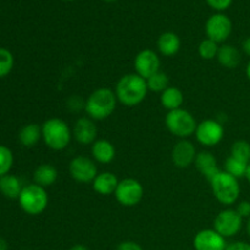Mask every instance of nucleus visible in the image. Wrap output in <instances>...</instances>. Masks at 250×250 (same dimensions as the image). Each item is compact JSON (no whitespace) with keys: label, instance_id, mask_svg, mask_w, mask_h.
Wrapping results in <instances>:
<instances>
[{"label":"nucleus","instance_id":"nucleus-40","mask_svg":"<svg viewBox=\"0 0 250 250\" xmlns=\"http://www.w3.org/2000/svg\"><path fill=\"white\" fill-rule=\"evenodd\" d=\"M247 233H248V236L250 238V217L248 219V221H247Z\"/></svg>","mask_w":250,"mask_h":250},{"label":"nucleus","instance_id":"nucleus-11","mask_svg":"<svg viewBox=\"0 0 250 250\" xmlns=\"http://www.w3.org/2000/svg\"><path fill=\"white\" fill-rule=\"evenodd\" d=\"M68 172L76 182L89 183L97 177L98 167L92 159L87 156H76L68 165Z\"/></svg>","mask_w":250,"mask_h":250},{"label":"nucleus","instance_id":"nucleus-13","mask_svg":"<svg viewBox=\"0 0 250 250\" xmlns=\"http://www.w3.org/2000/svg\"><path fill=\"white\" fill-rule=\"evenodd\" d=\"M197 149L194 144L188 139H181L175 144L172 149V163L178 168H187L193 165L197 158Z\"/></svg>","mask_w":250,"mask_h":250},{"label":"nucleus","instance_id":"nucleus-22","mask_svg":"<svg viewBox=\"0 0 250 250\" xmlns=\"http://www.w3.org/2000/svg\"><path fill=\"white\" fill-rule=\"evenodd\" d=\"M183 102H185V97L181 89L177 87H168L164 90L160 94V103L166 110L172 111V110L181 109Z\"/></svg>","mask_w":250,"mask_h":250},{"label":"nucleus","instance_id":"nucleus-3","mask_svg":"<svg viewBox=\"0 0 250 250\" xmlns=\"http://www.w3.org/2000/svg\"><path fill=\"white\" fill-rule=\"evenodd\" d=\"M42 138L49 149L60 151L67 148L70 144L72 129L63 120L53 117L46 120L42 126Z\"/></svg>","mask_w":250,"mask_h":250},{"label":"nucleus","instance_id":"nucleus-25","mask_svg":"<svg viewBox=\"0 0 250 250\" xmlns=\"http://www.w3.org/2000/svg\"><path fill=\"white\" fill-rule=\"evenodd\" d=\"M248 165L249 164L243 163V161L238 160V159L229 155V158L226 159V163H225V171L239 180V178L242 177H246Z\"/></svg>","mask_w":250,"mask_h":250},{"label":"nucleus","instance_id":"nucleus-5","mask_svg":"<svg viewBox=\"0 0 250 250\" xmlns=\"http://www.w3.org/2000/svg\"><path fill=\"white\" fill-rule=\"evenodd\" d=\"M49 197L45 188L32 183L24 186L19 197V204L26 214L31 216L41 215L48 208Z\"/></svg>","mask_w":250,"mask_h":250},{"label":"nucleus","instance_id":"nucleus-39","mask_svg":"<svg viewBox=\"0 0 250 250\" xmlns=\"http://www.w3.org/2000/svg\"><path fill=\"white\" fill-rule=\"evenodd\" d=\"M246 178H247V181H248V182L250 183V163H249V165H248V168H247Z\"/></svg>","mask_w":250,"mask_h":250},{"label":"nucleus","instance_id":"nucleus-33","mask_svg":"<svg viewBox=\"0 0 250 250\" xmlns=\"http://www.w3.org/2000/svg\"><path fill=\"white\" fill-rule=\"evenodd\" d=\"M115 250H143V248L133 241H125L121 242Z\"/></svg>","mask_w":250,"mask_h":250},{"label":"nucleus","instance_id":"nucleus-23","mask_svg":"<svg viewBox=\"0 0 250 250\" xmlns=\"http://www.w3.org/2000/svg\"><path fill=\"white\" fill-rule=\"evenodd\" d=\"M22 188L23 187L16 176L5 175L0 177V192L9 199H19Z\"/></svg>","mask_w":250,"mask_h":250},{"label":"nucleus","instance_id":"nucleus-18","mask_svg":"<svg viewBox=\"0 0 250 250\" xmlns=\"http://www.w3.org/2000/svg\"><path fill=\"white\" fill-rule=\"evenodd\" d=\"M92 155L97 163L110 164L115 159L116 150L111 142L106 139H98L92 144Z\"/></svg>","mask_w":250,"mask_h":250},{"label":"nucleus","instance_id":"nucleus-34","mask_svg":"<svg viewBox=\"0 0 250 250\" xmlns=\"http://www.w3.org/2000/svg\"><path fill=\"white\" fill-rule=\"evenodd\" d=\"M226 250H250V243L243 241H236L227 244Z\"/></svg>","mask_w":250,"mask_h":250},{"label":"nucleus","instance_id":"nucleus-6","mask_svg":"<svg viewBox=\"0 0 250 250\" xmlns=\"http://www.w3.org/2000/svg\"><path fill=\"white\" fill-rule=\"evenodd\" d=\"M165 126L173 136L181 139H187L195 133L198 124L189 111L181 107L167 112L165 116Z\"/></svg>","mask_w":250,"mask_h":250},{"label":"nucleus","instance_id":"nucleus-21","mask_svg":"<svg viewBox=\"0 0 250 250\" xmlns=\"http://www.w3.org/2000/svg\"><path fill=\"white\" fill-rule=\"evenodd\" d=\"M158 49L164 56H173L180 51L181 39L173 32H165L158 39Z\"/></svg>","mask_w":250,"mask_h":250},{"label":"nucleus","instance_id":"nucleus-31","mask_svg":"<svg viewBox=\"0 0 250 250\" xmlns=\"http://www.w3.org/2000/svg\"><path fill=\"white\" fill-rule=\"evenodd\" d=\"M232 1H233V0H207L208 5L219 12L225 11V10L229 9V7L231 6Z\"/></svg>","mask_w":250,"mask_h":250},{"label":"nucleus","instance_id":"nucleus-15","mask_svg":"<svg viewBox=\"0 0 250 250\" xmlns=\"http://www.w3.org/2000/svg\"><path fill=\"white\" fill-rule=\"evenodd\" d=\"M98 128L94 124V120L90 117H80L75 122L72 128V137L82 146L93 144L97 141Z\"/></svg>","mask_w":250,"mask_h":250},{"label":"nucleus","instance_id":"nucleus-26","mask_svg":"<svg viewBox=\"0 0 250 250\" xmlns=\"http://www.w3.org/2000/svg\"><path fill=\"white\" fill-rule=\"evenodd\" d=\"M170 81H168V77L166 73L161 72H156L155 75H153L151 77H149L146 80V85H148V89L151 90V92H158V93H163L166 88H168Z\"/></svg>","mask_w":250,"mask_h":250},{"label":"nucleus","instance_id":"nucleus-20","mask_svg":"<svg viewBox=\"0 0 250 250\" xmlns=\"http://www.w3.org/2000/svg\"><path fill=\"white\" fill-rule=\"evenodd\" d=\"M58 180V170L50 164H42L34 170L33 181L36 185L46 188L53 186Z\"/></svg>","mask_w":250,"mask_h":250},{"label":"nucleus","instance_id":"nucleus-41","mask_svg":"<svg viewBox=\"0 0 250 250\" xmlns=\"http://www.w3.org/2000/svg\"><path fill=\"white\" fill-rule=\"evenodd\" d=\"M104 1H109V2H111V1H116V0H104Z\"/></svg>","mask_w":250,"mask_h":250},{"label":"nucleus","instance_id":"nucleus-17","mask_svg":"<svg viewBox=\"0 0 250 250\" xmlns=\"http://www.w3.org/2000/svg\"><path fill=\"white\" fill-rule=\"evenodd\" d=\"M120 181L117 180L116 175L112 172H102L98 173L97 177L92 182L93 189L100 195H111L116 190L117 185Z\"/></svg>","mask_w":250,"mask_h":250},{"label":"nucleus","instance_id":"nucleus-38","mask_svg":"<svg viewBox=\"0 0 250 250\" xmlns=\"http://www.w3.org/2000/svg\"><path fill=\"white\" fill-rule=\"evenodd\" d=\"M246 75H247V77H248V80L250 81V60H249V62L247 63V67H246Z\"/></svg>","mask_w":250,"mask_h":250},{"label":"nucleus","instance_id":"nucleus-36","mask_svg":"<svg viewBox=\"0 0 250 250\" xmlns=\"http://www.w3.org/2000/svg\"><path fill=\"white\" fill-rule=\"evenodd\" d=\"M70 250H88V249L87 247L82 246V244H76V246H73Z\"/></svg>","mask_w":250,"mask_h":250},{"label":"nucleus","instance_id":"nucleus-2","mask_svg":"<svg viewBox=\"0 0 250 250\" xmlns=\"http://www.w3.org/2000/svg\"><path fill=\"white\" fill-rule=\"evenodd\" d=\"M117 98L114 90L109 88H98L88 97L84 110L88 117L97 121L107 119L116 109Z\"/></svg>","mask_w":250,"mask_h":250},{"label":"nucleus","instance_id":"nucleus-12","mask_svg":"<svg viewBox=\"0 0 250 250\" xmlns=\"http://www.w3.org/2000/svg\"><path fill=\"white\" fill-rule=\"evenodd\" d=\"M133 63L137 75L146 81L160 71V59L158 54L151 49H144L139 51L134 58Z\"/></svg>","mask_w":250,"mask_h":250},{"label":"nucleus","instance_id":"nucleus-14","mask_svg":"<svg viewBox=\"0 0 250 250\" xmlns=\"http://www.w3.org/2000/svg\"><path fill=\"white\" fill-rule=\"evenodd\" d=\"M195 250H226V238L217 233L215 229H202L193 239Z\"/></svg>","mask_w":250,"mask_h":250},{"label":"nucleus","instance_id":"nucleus-1","mask_svg":"<svg viewBox=\"0 0 250 250\" xmlns=\"http://www.w3.org/2000/svg\"><path fill=\"white\" fill-rule=\"evenodd\" d=\"M146 81L137 73H128L122 76L115 88L117 100L125 106H136L146 99L148 94Z\"/></svg>","mask_w":250,"mask_h":250},{"label":"nucleus","instance_id":"nucleus-32","mask_svg":"<svg viewBox=\"0 0 250 250\" xmlns=\"http://www.w3.org/2000/svg\"><path fill=\"white\" fill-rule=\"evenodd\" d=\"M236 211L238 212L242 219H249L250 217V202L249 200H242L237 205Z\"/></svg>","mask_w":250,"mask_h":250},{"label":"nucleus","instance_id":"nucleus-16","mask_svg":"<svg viewBox=\"0 0 250 250\" xmlns=\"http://www.w3.org/2000/svg\"><path fill=\"white\" fill-rule=\"evenodd\" d=\"M194 165L197 167V170L208 181H211L220 172L216 158L210 151H200V153H198L194 161Z\"/></svg>","mask_w":250,"mask_h":250},{"label":"nucleus","instance_id":"nucleus-35","mask_svg":"<svg viewBox=\"0 0 250 250\" xmlns=\"http://www.w3.org/2000/svg\"><path fill=\"white\" fill-rule=\"evenodd\" d=\"M242 50H243V53L246 54L247 56L250 58V36L247 37L243 41V43H242Z\"/></svg>","mask_w":250,"mask_h":250},{"label":"nucleus","instance_id":"nucleus-42","mask_svg":"<svg viewBox=\"0 0 250 250\" xmlns=\"http://www.w3.org/2000/svg\"><path fill=\"white\" fill-rule=\"evenodd\" d=\"M66 1H73V0H66Z\"/></svg>","mask_w":250,"mask_h":250},{"label":"nucleus","instance_id":"nucleus-30","mask_svg":"<svg viewBox=\"0 0 250 250\" xmlns=\"http://www.w3.org/2000/svg\"><path fill=\"white\" fill-rule=\"evenodd\" d=\"M14 55L6 48H0V78L9 75L14 68Z\"/></svg>","mask_w":250,"mask_h":250},{"label":"nucleus","instance_id":"nucleus-24","mask_svg":"<svg viewBox=\"0 0 250 250\" xmlns=\"http://www.w3.org/2000/svg\"><path fill=\"white\" fill-rule=\"evenodd\" d=\"M42 138V127L37 124H28L22 127L19 133V141L26 148L36 146Z\"/></svg>","mask_w":250,"mask_h":250},{"label":"nucleus","instance_id":"nucleus-10","mask_svg":"<svg viewBox=\"0 0 250 250\" xmlns=\"http://www.w3.org/2000/svg\"><path fill=\"white\" fill-rule=\"evenodd\" d=\"M194 134L198 143L211 148V146H217L224 139L225 129L219 121L209 119L198 124Z\"/></svg>","mask_w":250,"mask_h":250},{"label":"nucleus","instance_id":"nucleus-28","mask_svg":"<svg viewBox=\"0 0 250 250\" xmlns=\"http://www.w3.org/2000/svg\"><path fill=\"white\" fill-rule=\"evenodd\" d=\"M219 48L220 46L216 42L207 38L200 42L199 46H198V53H199L200 58L204 59V60H212L217 56Z\"/></svg>","mask_w":250,"mask_h":250},{"label":"nucleus","instance_id":"nucleus-8","mask_svg":"<svg viewBox=\"0 0 250 250\" xmlns=\"http://www.w3.org/2000/svg\"><path fill=\"white\" fill-rule=\"evenodd\" d=\"M243 219L233 209L222 210L214 220V229L224 238H232L241 232Z\"/></svg>","mask_w":250,"mask_h":250},{"label":"nucleus","instance_id":"nucleus-27","mask_svg":"<svg viewBox=\"0 0 250 250\" xmlns=\"http://www.w3.org/2000/svg\"><path fill=\"white\" fill-rule=\"evenodd\" d=\"M231 156L243 161V163H250V143L243 139L234 142L231 148Z\"/></svg>","mask_w":250,"mask_h":250},{"label":"nucleus","instance_id":"nucleus-4","mask_svg":"<svg viewBox=\"0 0 250 250\" xmlns=\"http://www.w3.org/2000/svg\"><path fill=\"white\" fill-rule=\"evenodd\" d=\"M209 182L211 185V189L215 198L221 204L229 207V205L236 204L237 200L239 199L241 185H239L238 178L233 177L226 171L220 170V172Z\"/></svg>","mask_w":250,"mask_h":250},{"label":"nucleus","instance_id":"nucleus-37","mask_svg":"<svg viewBox=\"0 0 250 250\" xmlns=\"http://www.w3.org/2000/svg\"><path fill=\"white\" fill-rule=\"evenodd\" d=\"M0 250H7L6 241L2 238H0Z\"/></svg>","mask_w":250,"mask_h":250},{"label":"nucleus","instance_id":"nucleus-19","mask_svg":"<svg viewBox=\"0 0 250 250\" xmlns=\"http://www.w3.org/2000/svg\"><path fill=\"white\" fill-rule=\"evenodd\" d=\"M216 59L222 67L232 70V68L238 67L242 60V55L241 51L236 46L229 45V44H224V45L219 48Z\"/></svg>","mask_w":250,"mask_h":250},{"label":"nucleus","instance_id":"nucleus-29","mask_svg":"<svg viewBox=\"0 0 250 250\" xmlns=\"http://www.w3.org/2000/svg\"><path fill=\"white\" fill-rule=\"evenodd\" d=\"M14 165V154L7 146L0 144V177L9 175Z\"/></svg>","mask_w":250,"mask_h":250},{"label":"nucleus","instance_id":"nucleus-7","mask_svg":"<svg viewBox=\"0 0 250 250\" xmlns=\"http://www.w3.org/2000/svg\"><path fill=\"white\" fill-rule=\"evenodd\" d=\"M114 195L122 207L131 208L143 199L144 188L139 181L134 178H125L119 182Z\"/></svg>","mask_w":250,"mask_h":250},{"label":"nucleus","instance_id":"nucleus-9","mask_svg":"<svg viewBox=\"0 0 250 250\" xmlns=\"http://www.w3.org/2000/svg\"><path fill=\"white\" fill-rule=\"evenodd\" d=\"M233 29L231 19L222 12H217L210 16L205 23V33L211 41L217 44L224 43L229 38Z\"/></svg>","mask_w":250,"mask_h":250}]
</instances>
